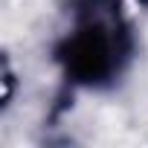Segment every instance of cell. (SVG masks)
<instances>
[{"mask_svg":"<svg viewBox=\"0 0 148 148\" xmlns=\"http://www.w3.org/2000/svg\"><path fill=\"white\" fill-rule=\"evenodd\" d=\"M136 3H148V0H136Z\"/></svg>","mask_w":148,"mask_h":148,"instance_id":"2","label":"cell"},{"mask_svg":"<svg viewBox=\"0 0 148 148\" xmlns=\"http://www.w3.org/2000/svg\"><path fill=\"white\" fill-rule=\"evenodd\" d=\"M70 26L52 47V61L70 90H105L134 58V32L122 0H70Z\"/></svg>","mask_w":148,"mask_h":148,"instance_id":"1","label":"cell"}]
</instances>
